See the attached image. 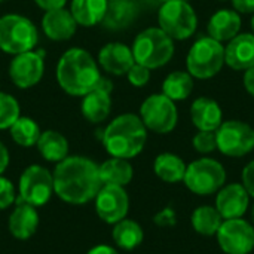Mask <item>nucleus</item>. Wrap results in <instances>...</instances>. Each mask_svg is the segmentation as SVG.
<instances>
[{"label": "nucleus", "mask_w": 254, "mask_h": 254, "mask_svg": "<svg viewBox=\"0 0 254 254\" xmlns=\"http://www.w3.org/2000/svg\"><path fill=\"white\" fill-rule=\"evenodd\" d=\"M52 177L54 192L73 205L95 199L103 186L98 165L83 156H67L57 164Z\"/></svg>", "instance_id": "f257e3e1"}, {"label": "nucleus", "mask_w": 254, "mask_h": 254, "mask_svg": "<svg viewBox=\"0 0 254 254\" xmlns=\"http://www.w3.org/2000/svg\"><path fill=\"white\" fill-rule=\"evenodd\" d=\"M100 79L101 74L95 60L85 49L71 48L58 61L57 80L68 95H86L95 89Z\"/></svg>", "instance_id": "f03ea898"}, {"label": "nucleus", "mask_w": 254, "mask_h": 254, "mask_svg": "<svg viewBox=\"0 0 254 254\" xmlns=\"http://www.w3.org/2000/svg\"><path fill=\"white\" fill-rule=\"evenodd\" d=\"M103 146L113 158L131 159L141 153L147 141V128L140 116L124 113L115 118L101 137Z\"/></svg>", "instance_id": "7ed1b4c3"}, {"label": "nucleus", "mask_w": 254, "mask_h": 254, "mask_svg": "<svg viewBox=\"0 0 254 254\" xmlns=\"http://www.w3.org/2000/svg\"><path fill=\"white\" fill-rule=\"evenodd\" d=\"M174 40L159 27L143 30L131 48L134 61L150 70L168 64L174 55Z\"/></svg>", "instance_id": "20e7f679"}, {"label": "nucleus", "mask_w": 254, "mask_h": 254, "mask_svg": "<svg viewBox=\"0 0 254 254\" xmlns=\"http://www.w3.org/2000/svg\"><path fill=\"white\" fill-rule=\"evenodd\" d=\"M223 65L225 46L210 36L199 37L188 52L186 67L193 79H211L222 71Z\"/></svg>", "instance_id": "39448f33"}, {"label": "nucleus", "mask_w": 254, "mask_h": 254, "mask_svg": "<svg viewBox=\"0 0 254 254\" xmlns=\"http://www.w3.org/2000/svg\"><path fill=\"white\" fill-rule=\"evenodd\" d=\"M158 22L173 40H186L196 31L198 16L188 0H170L159 7Z\"/></svg>", "instance_id": "423d86ee"}, {"label": "nucleus", "mask_w": 254, "mask_h": 254, "mask_svg": "<svg viewBox=\"0 0 254 254\" xmlns=\"http://www.w3.org/2000/svg\"><path fill=\"white\" fill-rule=\"evenodd\" d=\"M39 40L36 25L25 16L9 13L0 18V49L18 55L33 51Z\"/></svg>", "instance_id": "0eeeda50"}, {"label": "nucleus", "mask_w": 254, "mask_h": 254, "mask_svg": "<svg viewBox=\"0 0 254 254\" xmlns=\"http://www.w3.org/2000/svg\"><path fill=\"white\" fill-rule=\"evenodd\" d=\"M183 182L196 195H213L225 186L226 170L213 158H199L186 167Z\"/></svg>", "instance_id": "6e6552de"}, {"label": "nucleus", "mask_w": 254, "mask_h": 254, "mask_svg": "<svg viewBox=\"0 0 254 254\" xmlns=\"http://www.w3.org/2000/svg\"><path fill=\"white\" fill-rule=\"evenodd\" d=\"M140 119L149 131L168 134L177 127L179 112L173 100L164 94H153L143 101L140 107Z\"/></svg>", "instance_id": "1a4fd4ad"}, {"label": "nucleus", "mask_w": 254, "mask_h": 254, "mask_svg": "<svg viewBox=\"0 0 254 254\" xmlns=\"http://www.w3.org/2000/svg\"><path fill=\"white\" fill-rule=\"evenodd\" d=\"M217 150L229 158H243L253 152L254 129L243 121H226L216 131Z\"/></svg>", "instance_id": "9d476101"}, {"label": "nucleus", "mask_w": 254, "mask_h": 254, "mask_svg": "<svg viewBox=\"0 0 254 254\" xmlns=\"http://www.w3.org/2000/svg\"><path fill=\"white\" fill-rule=\"evenodd\" d=\"M19 196L21 201L33 205H45L54 192V177L42 165H30L19 177Z\"/></svg>", "instance_id": "9b49d317"}, {"label": "nucleus", "mask_w": 254, "mask_h": 254, "mask_svg": "<svg viewBox=\"0 0 254 254\" xmlns=\"http://www.w3.org/2000/svg\"><path fill=\"white\" fill-rule=\"evenodd\" d=\"M216 237L223 253L250 254L254 250V226L243 217L223 220Z\"/></svg>", "instance_id": "f8f14e48"}, {"label": "nucleus", "mask_w": 254, "mask_h": 254, "mask_svg": "<svg viewBox=\"0 0 254 254\" xmlns=\"http://www.w3.org/2000/svg\"><path fill=\"white\" fill-rule=\"evenodd\" d=\"M129 198L127 190L122 186L103 185L100 192L95 196V211L98 217L109 223L115 225L124 220L128 214Z\"/></svg>", "instance_id": "ddd939ff"}, {"label": "nucleus", "mask_w": 254, "mask_h": 254, "mask_svg": "<svg viewBox=\"0 0 254 254\" xmlns=\"http://www.w3.org/2000/svg\"><path fill=\"white\" fill-rule=\"evenodd\" d=\"M43 55V51H27L15 55L9 67V76L15 86L28 89L40 82L45 70Z\"/></svg>", "instance_id": "4468645a"}, {"label": "nucleus", "mask_w": 254, "mask_h": 254, "mask_svg": "<svg viewBox=\"0 0 254 254\" xmlns=\"http://www.w3.org/2000/svg\"><path fill=\"white\" fill-rule=\"evenodd\" d=\"M250 205V195L241 183L225 185L216 193V210L223 220L240 219Z\"/></svg>", "instance_id": "2eb2a0df"}, {"label": "nucleus", "mask_w": 254, "mask_h": 254, "mask_svg": "<svg viewBox=\"0 0 254 254\" xmlns=\"http://www.w3.org/2000/svg\"><path fill=\"white\" fill-rule=\"evenodd\" d=\"M225 64L237 71L254 67V34L240 33L225 46Z\"/></svg>", "instance_id": "dca6fc26"}, {"label": "nucleus", "mask_w": 254, "mask_h": 254, "mask_svg": "<svg viewBox=\"0 0 254 254\" xmlns=\"http://www.w3.org/2000/svg\"><path fill=\"white\" fill-rule=\"evenodd\" d=\"M98 61L107 73L115 76L127 74L128 70L135 64L131 48L119 42L103 46L98 54Z\"/></svg>", "instance_id": "f3484780"}, {"label": "nucleus", "mask_w": 254, "mask_h": 254, "mask_svg": "<svg viewBox=\"0 0 254 254\" xmlns=\"http://www.w3.org/2000/svg\"><path fill=\"white\" fill-rule=\"evenodd\" d=\"M190 121L198 131H217L223 124L222 107L213 98L199 97L190 106Z\"/></svg>", "instance_id": "a211bd4d"}, {"label": "nucleus", "mask_w": 254, "mask_h": 254, "mask_svg": "<svg viewBox=\"0 0 254 254\" xmlns=\"http://www.w3.org/2000/svg\"><path fill=\"white\" fill-rule=\"evenodd\" d=\"M42 28L51 40L64 42L73 37L77 28V22L70 10L60 7L46 10L42 19Z\"/></svg>", "instance_id": "6ab92c4d"}, {"label": "nucleus", "mask_w": 254, "mask_h": 254, "mask_svg": "<svg viewBox=\"0 0 254 254\" xmlns=\"http://www.w3.org/2000/svg\"><path fill=\"white\" fill-rule=\"evenodd\" d=\"M241 24H243L241 15L237 10L219 9L211 15V18L207 24L208 36L220 43L229 42L237 34H240Z\"/></svg>", "instance_id": "aec40b11"}, {"label": "nucleus", "mask_w": 254, "mask_h": 254, "mask_svg": "<svg viewBox=\"0 0 254 254\" xmlns=\"http://www.w3.org/2000/svg\"><path fill=\"white\" fill-rule=\"evenodd\" d=\"M39 226V214L36 211V207L28 205L25 202L18 204V207L12 211L9 216L7 228L12 237L16 240H28L31 238Z\"/></svg>", "instance_id": "412c9836"}, {"label": "nucleus", "mask_w": 254, "mask_h": 254, "mask_svg": "<svg viewBox=\"0 0 254 254\" xmlns=\"http://www.w3.org/2000/svg\"><path fill=\"white\" fill-rule=\"evenodd\" d=\"M137 4L132 0H109L101 24L113 31L129 27L137 16Z\"/></svg>", "instance_id": "4be33fe9"}, {"label": "nucleus", "mask_w": 254, "mask_h": 254, "mask_svg": "<svg viewBox=\"0 0 254 254\" xmlns=\"http://www.w3.org/2000/svg\"><path fill=\"white\" fill-rule=\"evenodd\" d=\"M112 110L110 94L101 89H92L82 100V115L92 124H100L106 121Z\"/></svg>", "instance_id": "5701e85b"}, {"label": "nucleus", "mask_w": 254, "mask_h": 254, "mask_svg": "<svg viewBox=\"0 0 254 254\" xmlns=\"http://www.w3.org/2000/svg\"><path fill=\"white\" fill-rule=\"evenodd\" d=\"M98 171L103 185H115L122 188H125L134 176L132 165L128 162V159L113 156L104 161L101 165H98Z\"/></svg>", "instance_id": "b1692460"}, {"label": "nucleus", "mask_w": 254, "mask_h": 254, "mask_svg": "<svg viewBox=\"0 0 254 254\" xmlns=\"http://www.w3.org/2000/svg\"><path fill=\"white\" fill-rule=\"evenodd\" d=\"M107 3L109 0H73L70 12L77 25L92 27L103 21L107 10Z\"/></svg>", "instance_id": "393cba45"}, {"label": "nucleus", "mask_w": 254, "mask_h": 254, "mask_svg": "<svg viewBox=\"0 0 254 254\" xmlns=\"http://www.w3.org/2000/svg\"><path fill=\"white\" fill-rule=\"evenodd\" d=\"M36 146L42 158L49 162L58 164L68 156V141L63 134L52 129L42 132Z\"/></svg>", "instance_id": "a878e982"}, {"label": "nucleus", "mask_w": 254, "mask_h": 254, "mask_svg": "<svg viewBox=\"0 0 254 254\" xmlns=\"http://www.w3.org/2000/svg\"><path fill=\"white\" fill-rule=\"evenodd\" d=\"M185 161L174 153H161L153 162L155 174L165 183H180L185 179L186 173Z\"/></svg>", "instance_id": "bb28decb"}, {"label": "nucleus", "mask_w": 254, "mask_h": 254, "mask_svg": "<svg viewBox=\"0 0 254 254\" xmlns=\"http://www.w3.org/2000/svg\"><path fill=\"white\" fill-rule=\"evenodd\" d=\"M112 237H113L115 244L119 249L131 252L143 243L144 232H143V228L137 222H134L131 219H124V220L115 223Z\"/></svg>", "instance_id": "cd10ccee"}, {"label": "nucleus", "mask_w": 254, "mask_h": 254, "mask_svg": "<svg viewBox=\"0 0 254 254\" xmlns=\"http://www.w3.org/2000/svg\"><path fill=\"white\" fill-rule=\"evenodd\" d=\"M223 219L216 210V207L211 205H201L196 210H193L190 223L196 234L202 237H214L222 225Z\"/></svg>", "instance_id": "c85d7f7f"}, {"label": "nucleus", "mask_w": 254, "mask_h": 254, "mask_svg": "<svg viewBox=\"0 0 254 254\" xmlns=\"http://www.w3.org/2000/svg\"><path fill=\"white\" fill-rule=\"evenodd\" d=\"M193 77L188 71H173L162 83V94L170 100L183 101L193 91Z\"/></svg>", "instance_id": "c756f323"}, {"label": "nucleus", "mask_w": 254, "mask_h": 254, "mask_svg": "<svg viewBox=\"0 0 254 254\" xmlns=\"http://www.w3.org/2000/svg\"><path fill=\"white\" fill-rule=\"evenodd\" d=\"M12 140L22 147H31L36 146L40 137V128L39 125L27 116H19L13 125L9 128Z\"/></svg>", "instance_id": "7c9ffc66"}, {"label": "nucleus", "mask_w": 254, "mask_h": 254, "mask_svg": "<svg viewBox=\"0 0 254 254\" xmlns=\"http://www.w3.org/2000/svg\"><path fill=\"white\" fill-rule=\"evenodd\" d=\"M18 118H19L18 101L12 95L6 92H0V129H9Z\"/></svg>", "instance_id": "2f4dec72"}, {"label": "nucleus", "mask_w": 254, "mask_h": 254, "mask_svg": "<svg viewBox=\"0 0 254 254\" xmlns=\"http://www.w3.org/2000/svg\"><path fill=\"white\" fill-rule=\"evenodd\" d=\"M192 146L201 155L213 153L217 149L216 131H198L192 138Z\"/></svg>", "instance_id": "473e14b6"}, {"label": "nucleus", "mask_w": 254, "mask_h": 254, "mask_svg": "<svg viewBox=\"0 0 254 254\" xmlns=\"http://www.w3.org/2000/svg\"><path fill=\"white\" fill-rule=\"evenodd\" d=\"M127 77L129 80V83L135 88H143L149 83L150 80V68L141 65V64H134L128 73H127Z\"/></svg>", "instance_id": "72a5a7b5"}, {"label": "nucleus", "mask_w": 254, "mask_h": 254, "mask_svg": "<svg viewBox=\"0 0 254 254\" xmlns=\"http://www.w3.org/2000/svg\"><path fill=\"white\" fill-rule=\"evenodd\" d=\"M15 201V189L13 185L0 176V210H6Z\"/></svg>", "instance_id": "f704fd0d"}, {"label": "nucleus", "mask_w": 254, "mask_h": 254, "mask_svg": "<svg viewBox=\"0 0 254 254\" xmlns=\"http://www.w3.org/2000/svg\"><path fill=\"white\" fill-rule=\"evenodd\" d=\"M153 222L161 228H171L177 223L176 211L173 208H164L153 217Z\"/></svg>", "instance_id": "c9c22d12"}, {"label": "nucleus", "mask_w": 254, "mask_h": 254, "mask_svg": "<svg viewBox=\"0 0 254 254\" xmlns=\"http://www.w3.org/2000/svg\"><path fill=\"white\" fill-rule=\"evenodd\" d=\"M241 185L246 188L250 196L254 198V161L249 162L241 173Z\"/></svg>", "instance_id": "e433bc0d"}, {"label": "nucleus", "mask_w": 254, "mask_h": 254, "mask_svg": "<svg viewBox=\"0 0 254 254\" xmlns=\"http://www.w3.org/2000/svg\"><path fill=\"white\" fill-rule=\"evenodd\" d=\"M232 7L240 15L254 13V0H232Z\"/></svg>", "instance_id": "4c0bfd02"}, {"label": "nucleus", "mask_w": 254, "mask_h": 254, "mask_svg": "<svg viewBox=\"0 0 254 254\" xmlns=\"http://www.w3.org/2000/svg\"><path fill=\"white\" fill-rule=\"evenodd\" d=\"M34 1L45 10H54V9L64 7L67 0H34Z\"/></svg>", "instance_id": "58836bf2"}, {"label": "nucleus", "mask_w": 254, "mask_h": 254, "mask_svg": "<svg viewBox=\"0 0 254 254\" xmlns=\"http://www.w3.org/2000/svg\"><path fill=\"white\" fill-rule=\"evenodd\" d=\"M243 82H244L246 91L254 98V67H252V68H249V70L244 71V79H243Z\"/></svg>", "instance_id": "ea45409f"}, {"label": "nucleus", "mask_w": 254, "mask_h": 254, "mask_svg": "<svg viewBox=\"0 0 254 254\" xmlns=\"http://www.w3.org/2000/svg\"><path fill=\"white\" fill-rule=\"evenodd\" d=\"M7 165H9V152L6 149V146L0 141V176L4 173Z\"/></svg>", "instance_id": "a19ab883"}, {"label": "nucleus", "mask_w": 254, "mask_h": 254, "mask_svg": "<svg viewBox=\"0 0 254 254\" xmlns=\"http://www.w3.org/2000/svg\"><path fill=\"white\" fill-rule=\"evenodd\" d=\"M88 254H119L113 247L110 246H97L94 249H91Z\"/></svg>", "instance_id": "79ce46f5"}, {"label": "nucleus", "mask_w": 254, "mask_h": 254, "mask_svg": "<svg viewBox=\"0 0 254 254\" xmlns=\"http://www.w3.org/2000/svg\"><path fill=\"white\" fill-rule=\"evenodd\" d=\"M252 225L254 226V205L253 208H252Z\"/></svg>", "instance_id": "37998d69"}, {"label": "nucleus", "mask_w": 254, "mask_h": 254, "mask_svg": "<svg viewBox=\"0 0 254 254\" xmlns=\"http://www.w3.org/2000/svg\"><path fill=\"white\" fill-rule=\"evenodd\" d=\"M252 33L254 34V13L253 16H252Z\"/></svg>", "instance_id": "c03bdc74"}, {"label": "nucleus", "mask_w": 254, "mask_h": 254, "mask_svg": "<svg viewBox=\"0 0 254 254\" xmlns=\"http://www.w3.org/2000/svg\"><path fill=\"white\" fill-rule=\"evenodd\" d=\"M161 3H165V1H170V0H159Z\"/></svg>", "instance_id": "a18cd8bd"}, {"label": "nucleus", "mask_w": 254, "mask_h": 254, "mask_svg": "<svg viewBox=\"0 0 254 254\" xmlns=\"http://www.w3.org/2000/svg\"><path fill=\"white\" fill-rule=\"evenodd\" d=\"M1 1H6V0H0V3H1Z\"/></svg>", "instance_id": "49530a36"}]
</instances>
